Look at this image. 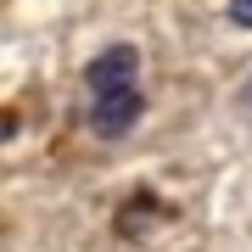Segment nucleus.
I'll list each match as a JSON object with an SVG mask.
<instances>
[{
  "label": "nucleus",
  "instance_id": "f257e3e1",
  "mask_svg": "<svg viewBox=\"0 0 252 252\" xmlns=\"http://www.w3.org/2000/svg\"><path fill=\"white\" fill-rule=\"evenodd\" d=\"M135 79H140V51H135V45H107L101 56H90V67H84V84H90V95L129 90Z\"/></svg>",
  "mask_w": 252,
  "mask_h": 252
},
{
  "label": "nucleus",
  "instance_id": "f03ea898",
  "mask_svg": "<svg viewBox=\"0 0 252 252\" xmlns=\"http://www.w3.org/2000/svg\"><path fill=\"white\" fill-rule=\"evenodd\" d=\"M140 112H146V95L129 84V90H112V95H95V107H90V129L101 140H124L129 129L140 124Z\"/></svg>",
  "mask_w": 252,
  "mask_h": 252
},
{
  "label": "nucleus",
  "instance_id": "7ed1b4c3",
  "mask_svg": "<svg viewBox=\"0 0 252 252\" xmlns=\"http://www.w3.org/2000/svg\"><path fill=\"white\" fill-rule=\"evenodd\" d=\"M157 213H162V202L152 196V190H135V196H129V207H124V219H118V235H140Z\"/></svg>",
  "mask_w": 252,
  "mask_h": 252
},
{
  "label": "nucleus",
  "instance_id": "20e7f679",
  "mask_svg": "<svg viewBox=\"0 0 252 252\" xmlns=\"http://www.w3.org/2000/svg\"><path fill=\"white\" fill-rule=\"evenodd\" d=\"M230 17L235 28H252V0H230Z\"/></svg>",
  "mask_w": 252,
  "mask_h": 252
},
{
  "label": "nucleus",
  "instance_id": "39448f33",
  "mask_svg": "<svg viewBox=\"0 0 252 252\" xmlns=\"http://www.w3.org/2000/svg\"><path fill=\"white\" fill-rule=\"evenodd\" d=\"M11 135H17V118H11V112H6V107H0V146H6V140H11Z\"/></svg>",
  "mask_w": 252,
  "mask_h": 252
},
{
  "label": "nucleus",
  "instance_id": "423d86ee",
  "mask_svg": "<svg viewBox=\"0 0 252 252\" xmlns=\"http://www.w3.org/2000/svg\"><path fill=\"white\" fill-rule=\"evenodd\" d=\"M241 107H247V112H252V84H247V90H241Z\"/></svg>",
  "mask_w": 252,
  "mask_h": 252
}]
</instances>
